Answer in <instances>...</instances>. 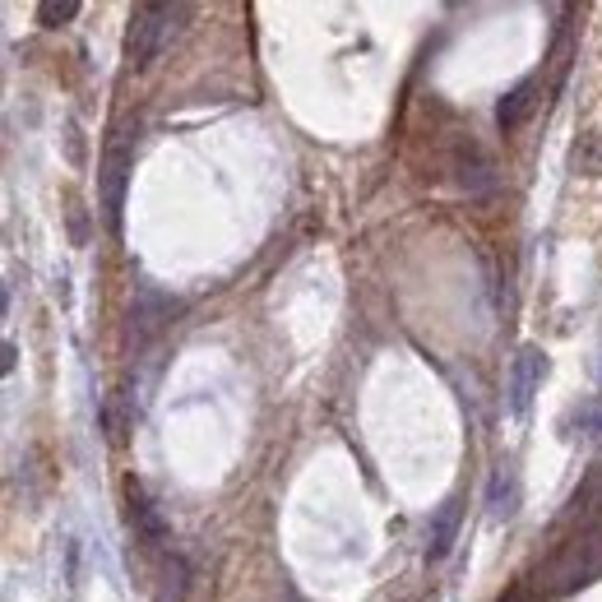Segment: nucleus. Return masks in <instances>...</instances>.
Masks as SVG:
<instances>
[{"label": "nucleus", "instance_id": "5", "mask_svg": "<svg viewBox=\"0 0 602 602\" xmlns=\"http://www.w3.org/2000/svg\"><path fill=\"white\" fill-rule=\"evenodd\" d=\"M519 501H524L519 473H514V464H501L491 473V482H487V514L496 519V524H506V519L519 514Z\"/></svg>", "mask_w": 602, "mask_h": 602}, {"label": "nucleus", "instance_id": "11", "mask_svg": "<svg viewBox=\"0 0 602 602\" xmlns=\"http://www.w3.org/2000/svg\"><path fill=\"white\" fill-rule=\"evenodd\" d=\"M75 14H79V0H43V5H37V24L60 29V24H70Z\"/></svg>", "mask_w": 602, "mask_h": 602}, {"label": "nucleus", "instance_id": "3", "mask_svg": "<svg viewBox=\"0 0 602 602\" xmlns=\"http://www.w3.org/2000/svg\"><path fill=\"white\" fill-rule=\"evenodd\" d=\"M543 376H547V357H543V352H537V348L519 352L514 366H510V412H514V418H524V412H529Z\"/></svg>", "mask_w": 602, "mask_h": 602}, {"label": "nucleus", "instance_id": "1", "mask_svg": "<svg viewBox=\"0 0 602 602\" xmlns=\"http://www.w3.org/2000/svg\"><path fill=\"white\" fill-rule=\"evenodd\" d=\"M181 10H168V5H139L130 14V37H126V56L135 70H149L154 56L162 47V37H168V19H177Z\"/></svg>", "mask_w": 602, "mask_h": 602}, {"label": "nucleus", "instance_id": "9", "mask_svg": "<svg viewBox=\"0 0 602 602\" xmlns=\"http://www.w3.org/2000/svg\"><path fill=\"white\" fill-rule=\"evenodd\" d=\"M533 93H537V84H533V79H524V84H514V89L501 98V107H496V126H501V135H514V130L529 121L533 102H537Z\"/></svg>", "mask_w": 602, "mask_h": 602}, {"label": "nucleus", "instance_id": "4", "mask_svg": "<svg viewBox=\"0 0 602 602\" xmlns=\"http://www.w3.org/2000/svg\"><path fill=\"white\" fill-rule=\"evenodd\" d=\"M459 524H464V501L459 496H450V501H441V510L431 514L427 524V560H445L454 537H459Z\"/></svg>", "mask_w": 602, "mask_h": 602}, {"label": "nucleus", "instance_id": "10", "mask_svg": "<svg viewBox=\"0 0 602 602\" xmlns=\"http://www.w3.org/2000/svg\"><path fill=\"white\" fill-rule=\"evenodd\" d=\"M191 593V566L181 556H168L158 566V602H185Z\"/></svg>", "mask_w": 602, "mask_h": 602}, {"label": "nucleus", "instance_id": "8", "mask_svg": "<svg viewBox=\"0 0 602 602\" xmlns=\"http://www.w3.org/2000/svg\"><path fill=\"white\" fill-rule=\"evenodd\" d=\"M172 316H177V302H172V297H162L158 287H144L139 302H135V310H130V320H135V329H139V339H149L154 329H162Z\"/></svg>", "mask_w": 602, "mask_h": 602}, {"label": "nucleus", "instance_id": "7", "mask_svg": "<svg viewBox=\"0 0 602 602\" xmlns=\"http://www.w3.org/2000/svg\"><path fill=\"white\" fill-rule=\"evenodd\" d=\"M126 496H130V524H135V537H139L144 547H158L162 537H168V524H162L158 506L139 491V482H126Z\"/></svg>", "mask_w": 602, "mask_h": 602}, {"label": "nucleus", "instance_id": "6", "mask_svg": "<svg viewBox=\"0 0 602 602\" xmlns=\"http://www.w3.org/2000/svg\"><path fill=\"white\" fill-rule=\"evenodd\" d=\"M454 177H459V185H464L468 195H482V191H491V185H496V168H491V158H487L482 149H477L473 139L454 149Z\"/></svg>", "mask_w": 602, "mask_h": 602}, {"label": "nucleus", "instance_id": "2", "mask_svg": "<svg viewBox=\"0 0 602 602\" xmlns=\"http://www.w3.org/2000/svg\"><path fill=\"white\" fill-rule=\"evenodd\" d=\"M126 181H130V149L121 139H112L107 154H102V168H98V195H102V218H107V227H121Z\"/></svg>", "mask_w": 602, "mask_h": 602}]
</instances>
